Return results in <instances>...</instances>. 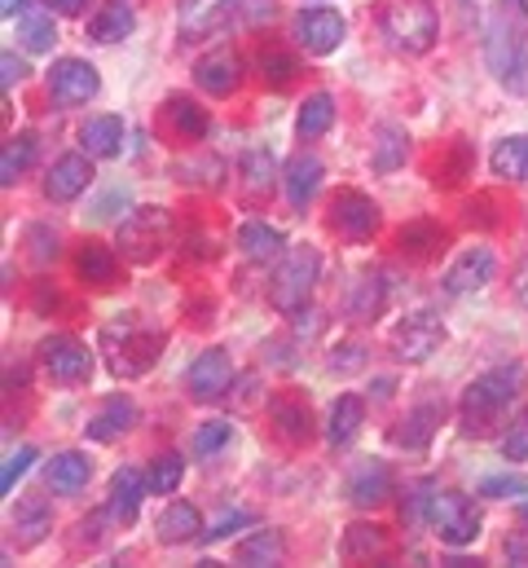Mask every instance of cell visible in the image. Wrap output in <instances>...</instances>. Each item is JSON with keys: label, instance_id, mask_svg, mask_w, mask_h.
Returning <instances> with one entry per match:
<instances>
[{"label": "cell", "instance_id": "484cf974", "mask_svg": "<svg viewBox=\"0 0 528 568\" xmlns=\"http://www.w3.org/2000/svg\"><path fill=\"white\" fill-rule=\"evenodd\" d=\"M13 538H18V547H35L49 529H53V511H49V498L44 494H27V498H18V507H13Z\"/></svg>", "mask_w": 528, "mask_h": 568}, {"label": "cell", "instance_id": "5b68a950", "mask_svg": "<svg viewBox=\"0 0 528 568\" xmlns=\"http://www.w3.org/2000/svg\"><path fill=\"white\" fill-rule=\"evenodd\" d=\"M379 27H384V36H388L396 53H409V58L427 53L440 36V18H436L431 0H393L379 13Z\"/></svg>", "mask_w": 528, "mask_h": 568}, {"label": "cell", "instance_id": "8fae6325", "mask_svg": "<svg viewBox=\"0 0 528 568\" xmlns=\"http://www.w3.org/2000/svg\"><path fill=\"white\" fill-rule=\"evenodd\" d=\"M98 89H102V75L84 58H58L49 67V98L58 106H89L98 98Z\"/></svg>", "mask_w": 528, "mask_h": 568}, {"label": "cell", "instance_id": "ac0fdd59", "mask_svg": "<svg viewBox=\"0 0 528 568\" xmlns=\"http://www.w3.org/2000/svg\"><path fill=\"white\" fill-rule=\"evenodd\" d=\"M145 489H150V480H145L136 467H120V471L111 476V489H106V516H111L115 525H132L136 511H141Z\"/></svg>", "mask_w": 528, "mask_h": 568}, {"label": "cell", "instance_id": "8992f818", "mask_svg": "<svg viewBox=\"0 0 528 568\" xmlns=\"http://www.w3.org/2000/svg\"><path fill=\"white\" fill-rule=\"evenodd\" d=\"M172 243V212L167 207H132L120 221V256L132 265H150Z\"/></svg>", "mask_w": 528, "mask_h": 568}, {"label": "cell", "instance_id": "4fadbf2b", "mask_svg": "<svg viewBox=\"0 0 528 568\" xmlns=\"http://www.w3.org/2000/svg\"><path fill=\"white\" fill-rule=\"evenodd\" d=\"M89 185H93V154H84V150L53 159V168L44 172V199L49 203H75Z\"/></svg>", "mask_w": 528, "mask_h": 568}, {"label": "cell", "instance_id": "ffe728a7", "mask_svg": "<svg viewBox=\"0 0 528 568\" xmlns=\"http://www.w3.org/2000/svg\"><path fill=\"white\" fill-rule=\"evenodd\" d=\"M273 185H277V159H273V150L268 145H252L243 154V163H238V190H243V199L247 203H261V199L273 194Z\"/></svg>", "mask_w": 528, "mask_h": 568}, {"label": "cell", "instance_id": "f35d334b", "mask_svg": "<svg viewBox=\"0 0 528 568\" xmlns=\"http://www.w3.org/2000/svg\"><path fill=\"white\" fill-rule=\"evenodd\" d=\"M489 168L502 181H528V138H502L489 154Z\"/></svg>", "mask_w": 528, "mask_h": 568}, {"label": "cell", "instance_id": "d6a6232c", "mask_svg": "<svg viewBox=\"0 0 528 568\" xmlns=\"http://www.w3.org/2000/svg\"><path fill=\"white\" fill-rule=\"evenodd\" d=\"M405 159H409V133L400 124H379L375 129V150H370V168L379 176H388L396 168H405Z\"/></svg>", "mask_w": 528, "mask_h": 568}, {"label": "cell", "instance_id": "6f0895ef", "mask_svg": "<svg viewBox=\"0 0 528 568\" xmlns=\"http://www.w3.org/2000/svg\"><path fill=\"white\" fill-rule=\"evenodd\" d=\"M516 295H520V304L528 308V261L516 270Z\"/></svg>", "mask_w": 528, "mask_h": 568}, {"label": "cell", "instance_id": "f5cc1de1", "mask_svg": "<svg viewBox=\"0 0 528 568\" xmlns=\"http://www.w3.org/2000/svg\"><path fill=\"white\" fill-rule=\"evenodd\" d=\"M0 71H4V75H0V84H4V93H9L13 84H22V80H27V62H22L18 53H9V49L0 53Z\"/></svg>", "mask_w": 528, "mask_h": 568}, {"label": "cell", "instance_id": "cb8c5ba5", "mask_svg": "<svg viewBox=\"0 0 528 568\" xmlns=\"http://www.w3.org/2000/svg\"><path fill=\"white\" fill-rule=\"evenodd\" d=\"M388 551H393V538L379 525H348L344 529L339 556L348 565H375V560H388Z\"/></svg>", "mask_w": 528, "mask_h": 568}, {"label": "cell", "instance_id": "9c48e42d", "mask_svg": "<svg viewBox=\"0 0 528 568\" xmlns=\"http://www.w3.org/2000/svg\"><path fill=\"white\" fill-rule=\"evenodd\" d=\"M384 225V212L375 199H366L362 190H339L331 199V230L344 239V243H370Z\"/></svg>", "mask_w": 528, "mask_h": 568}, {"label": "cell", "instance_id": "ba28073f", "mask_svg": "<svg viewBox=\"0 0 528 568\" xmlns=\"http://www.w3.org/2000/svg\"><path fill=\"white\" fill-rule=\"evenodd\" d=\"M40 366L62 388H80V384L93 379V353L75 335H49V339H40Z\"/></svg>", "mask_w": 528, "mask_h": 568}, {"label": "cell", "instance_id": "ab89813d", "mask_svg": "<svg viewBox=\"0 0 528 568\" xmlns=\"http://www.w3.org/2000/svg\"><path fill=\"white\" fill-rule=\"evenodd\" d=\"M31 159H35V138H31V133L9 138L4 154H0V185H4V190H9V185H18V176L31 168Z\"/></svg>", "mask_w": 528, "mask_h": 568}, {"label": "cell", "instance_id": "d4e9b609", "mask_svg": "<svg viewBox=\"0 0 528 568\" xmlns=\"http://www.w3.org/2000/svg\"><path fill=\"white\" fill-rule=\"evenodd\" d=\"M75 274H80V283L98 286V291H102V286H115V278H120V252L89 239V243L75 252Z\"/></svg>", "mask_w": 528, "mask_h": 568}, {"label": "cell", "instance_id": "277c9868", "mask_svg": "<svg viewBox=\"0 0 528 568\" xmlns=\"http://www.w3.org/2000/svg\"><path fill=\"white\" fill-rule=\"evenodd\" d=\"M317 270H322V256L317 247L299 243L282 256V265L273 270V283H268V304L282 313V317H299L308 308V295L317 286Z\"/></svg>", "mask_w": 528, "mask_h": 568}, {"label": "cell", "instance_id": "9f6ffc18", "mask_svg": "<svg viewBox=\"0 0 528 568\" xmlns=\"http://www.w3.org/2000/svg\"><path fill=\"white\" fill-rule=\"evenodd\" d=\"M84 4H89V0H49V9H53V13H67V18H71V13H84Z\"/></svg>", "mask_w": 528, "mask_h": 568}, {"label": "cell", "instance_id": "94428289", "mask_svg": "<svg viewBox=\"0 0 528 568\" xmlns=\"http://www.w3.org/2000/svg\"><path fill=\"white\" fill-rule=\"evenodd\" d=\"M520 516H525V525H528V498L520 503Z\"/></svg>", "mask_w": 528, "mask_h": 568}, {"label": "cell", "instance_id": "816d5d0a", "mask_svg": "<svg viewBox=\"0 0 528 568\" xmlns=\"http://www.w3.org/2000/svg\"><path fill=\"white\" fill-rule=\"evenodd\" d=\"M480 494L485 498H511V494H528V485L520 476H485L480 480Z\"/></svg>", "mask_w": 528, "mask_h": 568}, {"label": "cell", "instance_id": "db71d44e", "mask_svg": "<svg viewBox=\"0 0 528 568\" xmlns=\"http://www.w3.org/2000/svg\"><path fill=\"white\" fill-rule=\"evenodd\" d=\"M362 362H366V353H362L357 344H344L339 357H331V371H357Z\"/></svg>", "mask_w": 528, "mask_h": 568}, {"label": "cell", "instance_id": "7bdbcfd3", "mask_svg": "<svg viewBox=\"0 0 528 568\" xmlns=\"http://www.w3.org/2000/svg\"><path fill=\"white\" fill-rule=\"evenodd\" d=\"M256 67H261V75L268 80V84H286L299 67H295V58L286 53V49H277V44H264L261 58H256Z\"/></svg>", "mask_w": 528, "mask_h": 568}, {"label": "cell", "instance_id": "bcb514c9", "mask_svg": "<svg viewBox=\"0 0 528 568\" xmlns=\"http://www.w3.org/2000/svg\"><path fill=\"white\" fill-rule=\"evenodd\" d=\"M431 494H436V485H431V480H418V485L409 489V503L400 507V520H405V525H427V507H431Z\"/></svg>", "mask_w": 528, "mask_h": 568}, {"label": "cell", "instance_id": "7402d4cb", "mask_svg": "<svg viewBox=\"0 0 528 568\" xmlns=\"http://www.w3.org/2000/svg\"><path fill=\"white\" fill-rule=\"evenodd\" d=\"M124 138H129V129L120 115H89L80 124V150L93 159H115L124 150Z\"/></svg>", "mask_w": 528, "mask_h": 568}, {"label": "cell", "instance_id": "44dd1931", "mask_svg": "<svg viewBox=\"0 0 528 568\" xmlns=\"http://www.w3.org/2000/svg\"><path fill=\"white\" fill-rule=\"evenodd\" d=\"M163 129H167L176 142H203L207 129H212V120H207L203 106H194V98L172 93V98L163 102Z\"/></svg>", "mask_w": 528, "mask_h": 568}, {"label": "cell", "instance_id": "2e32d148", "mask_svg": "<svg viewBox=\"0 0 528 568\" xmlns=\"http://www.w3.org/2000/svg\"><path fill=\"white\" fill-rule=\"evenodd\" d=\"M494 274H498V256H494L489 247H467V252L445 270L440 286H445L449 295H471V291L494 283Z\"/></svg>", "mask_w": 528, "mask_h": 568}, {"label": "cell", "instance_id": "f907efd6", "mask_svg": "<svg viewBox=\"0 0 528 568\" xmlns=\"http://www.w3.org/2000/svg\"><path fill=\"white\" fill-rule=\"evenodd\" d=\"M243 525H252V511H243V507H234V511H225V516H221V520H216V525H212V529H207L203 538H207V542H221V538H230V534H238Z\"/></svg>", "mask_w": 528, "mask_h": 568}, {"label": "cell", "instance_id": "e0dca14e", "mask_svg": "<svg viewBox=\"0 0 528 568\" xmlns=\"http://www.w3.org/2000/svg\"><path fill=\"white\" fill-rule=\"evenodd\" d=\"M322 176H326V163L313 154V150H299L286 168H282V185H286V203L295 212H304L313 203V194L322 190Z\"/></svg>", "mask_w": 528, "mask_h": 568}, {"label": "cell", "instance_id": "83f0119b", "mask_svg": "<svg viewBox=\"0 0 528 568\" xmlns=\"http://www.w3.org/2000/svg\"><path fill=\"white\" fill-rule=\"evenodd\" d=\"M89 476H93V463H89V454H80V449L53 454V458H49V471H44V480H49L53 494H80V489L89 485Z\"/></svg>", "mask_w": 528, "mask_h": 568}, {"label": "cell", "instance_id": "4316f807", "mask_svg": "<svg viewBox=\"0 0 528 568\" xmlns=\"http://www.w3.org/2000/svg\"><path fill=\"white\" fill-rule=\"evenodd\" d=\"M268 419H273V427H277L291 445H304V440L313 436V410H308V402H299L295 393H277V397L268 402Z\"/></svg>", "mask_w": 528, "mask_h": 568}, {"label": "cell", "instance_id": "f6af8a7d", "mask_svg": "<svg viewBox=\"0 0 528 568\" xmlns=\"http://www.w3.org/2000/svg\"><path fill=\"white\" fill-rule=\"evenodd\" d=\"M502 458L507 463H525L528 458V406L511 419L507 436H502Z\"/></svg>", "mask_w": 528, "mask_h": 568}, {"label": "cell", "instance_id": "ee69618b", "mask_svg": "<svg viewBox=\"0 0 528 568\" xmlns=\"http://www.w3.org/2000/svg\"><path fill=\"white\" fill-rule=\"evenodd\" d=\"M234 436V424L230 419H207V424L194 432V458H212L216 449H225Z\"/></svg>", "mask_w": 528, "mask_h": 568}, {"label": "cell", "instance_id": "74e56055", "mask_svg": "<svg viewBox=\"0 0 528 568\" xmlns=\"http://www.w3.org/2000/svg\"><path fill=\"white\" fill-rule=\"evenodd\" d=\"M238 247H243V256L247 261H273V256H282V230H273V225H264V221H247L243 230H238Z\"/></svg>", "mask_w": 528, "mask_h": 568}, {"label": "cell", "instance_id": "11a10c76", "mask_svg": "<svg viewBox=\"0 0 528 568\" xmlns=\"http://www.w3.org/2000/svg\"><path fill=\"white\" fill-rule=\"evenodd\" d=\"M507 560L511 565H528V538H507Z\"/></svg>", "mask_w": 528, "mask_h": 568}, {"label": "cell", "instance_id": "30bf717a", "mask_svg": "<svg viewBox=\"0 0 528 568\" xmlns=\"http://www.w3.org/2000/svg\"><path fill=\"white\" fill-rule=\"evenodd\" d=\"M440 344H445V322H440L436 308H418V313H409V317L393 331V357L396 362H405V366L427 362Z\"/></svg>", "mask_w": 528, "mask_h": 568}, {"label": "cell", "instance_id": "5bb4252c", "mask_svg": "<svg viewBox=\"0 0 528 568\" xmlns=\"http://www.w3.org/2000/svg\"><path fill=\"white\" fill-rule=\"evenodd\" d=\"M230 384H234V362H230L225 348H207V353L194 357V366L185 371V393H190L194 402H216V397L230 393Z\"/></svg>", "mask_w": 528, "mask_h": 568}, {"label": "cell", "instance_id": "8d00e7d4", "mask_svg": "<svg viewBox=\"0 0 528 568\" xmlns=\"http://www.w3.org/2000/svg\"><path fill=\"white\" fill-rule=\"evenodd\" d=\"M384 304H388V283H384V274H366L362 283L353 286L348 317H353V322H375V317L384 313Z\"/></svg>", "mask_w": 528, "mask_h": 568}, {"label": "cell", "instance_id": "60d3db41", "mask_svg": "<svg viewBox=\"0 0 528 568\" xmlns=\"http://www.w3.org/2000/svg\"><path fill=\"white\" fill-rule=\"evenodd\" d=\"M181 476H185V458H181V454L163 449V454L150 458V471H145L150 494H176V489H181Z\"/></svg>", "mask_w": 528, "mask_h": 568}, {"label": "cell", "instance_id": "681fc988", "mask_svg": "<svg viewBox=\"0 0 528 568\" xmlns=\"http://www.w3.org/2000/svg\"><path fill=\"white\" fill-rule=\"evenodd\" d=\"M27 243H31V261H35V265H49V261L58 256V234L44 230V225H31V230H27Z\"/></svg>", "mask_w": 528, "mask_h": 568}, {"label": "cell", "instance_id": "b9f144b4", "mask_svg": "<svg viewBox=\"0 0 528 568\" xmlns=\"http://www.w3.org/2000/svg\"><path fill=\"white\" fill-rule=\"evenodd\" d=\"M436 247H445V230H436V225H427V221H414V225L400 230V252H405L409 261H427Z\"/></svg>", "mask_w": 528, "mask_h": 568}, {"label": "cell", "instance_id": "7dc6e473", "mask_svg": "<svg viewBox=\"0 0 528 568\" xmlns=\"http://www.w3.org/2000/svg\"><path fill=\"white\" fill-rule=\"evenodd\" d=\"M31 458H35L31 445H18V449L4 458V467H0V489H4V494H13V485H18V476L31 467Z\"/></svg>", "mask_w": 528, "mask_h": 568}, {"label": "cell", "instance_id": "c3c4849f", "mask_svg": "<svg viewBox=\"0 0 528 568\" xmlns=\"http://www.w3.org/2000/svg\"><path fill=\"white\" fill-rule=\"evenodd\" d=\"M243 27H264V22H277V0H238V13H234Z\"/></svg>", "mask_w": 528, "mask_h": 568}, {"label": "cell", "instance_id": "e575fe53", "mask_svg": "<svg viewBox=\"0 0 528 568\" xmlns=\"http://www.w3.org/2000/svg\"><path fill=\"white\" fill-rule=\"evenodd\" d=\"M335 129V98L331 93H308L299 102V120H295V133L299 142H317Z\"/></svg>", "mask_w": 528, "mask_h": 568}, {"label": "cell", "instance_id": "91938a15", "mask_svg": "<svg viewBox=\"0 0 528 568\" xmlns=\"http://www.w3.org/2000/svg\"><path fill=\"white\" fill-rule=\"evenodd\" d=\"M511 4H516V13H525L528 9V0H511Z\"/></svg>", "mask_w": 528, "mask_h": 568}, {"label": "cell", "instance_id": "836d02e7", "mask_svg": "<svg viewBox=\"0 0 528 568\" xmlns=\"http://www.w3.org/2000/svg\"><path fill=\"white\" fill-rule=\"evenodd\" d=\"M18 40L27 53H49L58 44V22H53V9H22L18 13Z\"/></svg>", "mask_w": 528, "mask_h": 568}, {"label": "cell", "instance_id": "52a82bcc", "mask_svg": "<svg viewBox=\"0 0 528 568\" xmlns=\"http://www.w3.org/2000/svg\"><path fill=\"white\" fill-rule=\"evenodd\" d=\"M427 525L436 529V538L445 547H471L480 538V511L467 494L458 489H436L431 507H427Z\"/></svg>", "mask_w": 528, "mask_h": 568}, {"label": "cell", "instance_id": "d590c367", "mask_svg": "<svg viewBox=\"0 0 528 568\" xmlns=\"http://www.w3.org/2000/svg\"><path fill=\"white\" fill-rule=\"evenodd\" d=\"M234 560L247 568H261V565H282L286 560V538L277 534V529H256L238 551H234Z\"/></svg>", "mask_w": 528, "mask_h": 568}, {"label": "cell", "instance_id": "680465c9", "mask_svg": "<svg viewBox=\"0 0 528 568\" xmlns=\"http://www.w3.org/2000/svg\"><path fill=\"white\" fill-rule=\"evenodd\" d=\"M27 4H31V0H0V13H4V18H18Z\"/></svg>", "mask_w": 528, "mask_h": 568}, {"label": "cell", "instance_id": "d6986e66", "mask_svg": "<svg viewBox=\"0 0 528 568\" xmlns=\"http://www.w3.org/2000/svg\"><path fill=\"white\" fill-rule=\"evenodd\" d=\"M132 427H136V402H132L129 393H115V397H106V402L98 406V415L84 424V436L106 445V440H120Z\"/></svg>", "mask_w": 528, "mask_h": 568}, {"label": "cell", "instance_id": "f1b7e54d", "mask_svg": "<svg viewBox=\"0 0 528 568\" xmlns=\"http://www.w3.org/2000/svg\"><path fill=\"white\" fill-rule=\"evenodd\" d=\"M440 419H445V402H423L400 419V427H393V440L405 445V449H427V440L440 427Z\"/></svg>", "mask_w": 528, "mask_h": 568}, {"label": "cell", "instance_id": "4dcf8cb0", "mask_svg": "<svg viewBox=\"0 0 528 568\" xmlns=\"http://www.w3.org/2000/svg\"><path fill=\"white\" fill-rule=\"evenodd\" d=\"M362 424H366V402L353 397V393H344V397L331 406V419H326V440H331V449L353 445Z\"/></svg>", "mask_w": 528, "mask_h": 568}, {"label": "cell", "instance_id": "7a4b0ae2", "mask_svg": "<svg viewBox=\"0 0 528 568\" xmlns=\"http://www.w3.org/2000/svg\"><path fill=\"white\" fill-rule=\"evenodd\" d=\"M485 62L507 93L528 98V36L507 13H494L485 27Z\"/></svg>", "mask_w": 528, "mask_h": 568}, {"label": "cell", "instance_id": "9a60e30c", "mask_svg": "<svg viewBox=\"0 0 528 568\" xmlns=\"http://www.w3.org/2000/svg\"><path fill=\"white\" fill-rule=\"evenodd\" d=\"M243 58L234 53V49H216V53H203L199 58V67H194V80H199V89L203 93H212V98H234L238 89H243Z\"/></svg>", "mask_w": 528, "mask_h": 568}, {"label": "cell", "instance_id": "6da1fadb", "mask_svg": "<svg viewBox=\"0 0 528 568\" xmlns=\"http://www.w3.org/2000/svg\"><path fill=\"white\" fill-rule=\"evenodd\" d=\"M525 362H502V366H489L485 375H476L471 388L463 393V406H458L463 432L467 436H489L502 424V410H511V402L525 393Z\"/></svg>", "mask_w": 528, "mask_h": 568}, {"label": "cell", "instance_id": "1f68e13d", "mask_svg": "<svg viewBox=\"0 0 528 568\" xmlns=\"http://www.w3.org/2000/svg\"><path fill=\"white\" fill-rule=\"evenodd\" d=\"M154 534H159V542H163V547L194 542V538L203 534V516H199V507H190V503H172V507L159 516Z\"/></svg>", "mask_w": 528, "mask_h": 568}, {"label": "cell", "instance_id": "3957f363", "mask_svg": "<svg viewBox=\"0 0 528 568\" xmlns=\"http://www.w3.org/2000/svg\"><path fill=\"white\" fill-rule=\"evenodd\" d=\"M159 348H163V335L154 326L136 322V313H124L115 326L102 331V353H106V362L120 379L145 375L159 362Z\"/></svg>", "mask_w": 528, "mask_h": 568}, {"label": "cell", "instance_id": "7c38bea8", "mask_svg": "<svg viewBox=\"0 0 528 568\" xmlns=\"http://www.w3.org/2000/svg\"><path fill=\"white\" fill-rule=\"evenodd\" d=\"M344 36H348V22L335 9H299L295 13V44L313 58L335 53L344 44Z\"/></svg>", "mask_w": 528, "mask_h": 568}, {"label": "cell", "instance_id": "f546056e", "mask_svg": "<svg viewBox=\"0 0 528 568\" xmlns=\"http://www.w3.org/2000/svg\"><path fill=\"white\" fill-rule=\"evenodd\" d=\"M132 31H136V9H132L129 0H106L98 9V18L89 22V36L98 44H120V40H129Z\"/></svg>", "mask_w": 528, "mask_h": 568}, {"label": "cell", "instance_id": "603a6c76", "mask_svg": "<svg viewBox=\"0 0 528 568\" xmlns=\"http://www.w3.org/2000/svg\"><path fill=\"white\" fill-rule=\"evenodd\" d=\"M388 494H393V467H388L384 458H370V463L353 467V476H348V498H353L357 507H379Z\"/></svg>", "mask_w": 528, "mask_h": 568}]
</instances>
